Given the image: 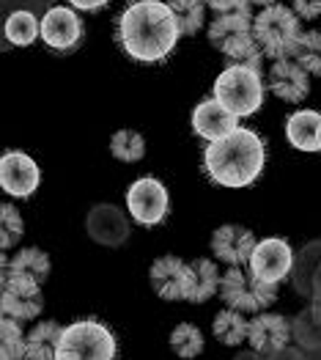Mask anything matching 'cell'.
I'll list each match as a JSON object with an SVG mask.
<instances>
[{"instance_id":"f1b7e54d","label":"cell","mask_w":321,"mask_h":360,"mask_svg":"<svg viewBox=\"0 0 321 360\" xmlns=\"http://www.w3.org/2000/svg\"><path fill=\"white\" fill-rule=\"evenodd\" d=\"M294 60L308 72V75H316L321 77V30H305L299 44H296V53Z\"/></svg>"},{"instance_id":"44dd1931","label":"cell","mask_w":321,"mask_h":360,"mask_svg":"<svg viewBox=\"0 0 321 360\" xmlns=\"http://www.w3.org/2000/svg\"><path fill=\"white\" fill-rule=\"evenodd\" d=\"M63 328L58 322H39L25 338V360H55L58 358Z\"/></svg>"},{"instance_id":"e0dca14e","label":"cell","mask_w":321,"mask_h":360,"mask_svg":"<svg viewBox=\"0 0 321 360\" xmlns=\"http://www.w3.org/2000/svg\"><path fill=\"white\" fill-rule=\"evenodd\" d=\"M236 127H239V119L234 113L220 102V99H204L201 105H195L192 110V132L198 138H204L206 143H214V141H223L225 135H231Z\"/></svg>"},{"instance_id":"30bf717a","label":"cell","mask_w":321,"mask_h":360,"mask_svg":"<svg viewBox=\"0 0 321 360\" xmlns=\"http://www.w3.org/2000/svg\"><path fill=\"white\" fill-rule=\"evenodd\" d=\"M294 267V250L291 245L280 237H269L256 245L247 270L253 272V278H258L261 283H272L277 286L280 281L289 278Z\"/></svg>"},{"instance_id":"4dcf8cb0","label":"cell","mask_w":321,"mask_h":360,"mask_svg":"<svg viewBox=\"0 0 321 360\" xmlns=\"http://www.w3.org/2000/svg\"><path fill=\"white\" fill-rule=\"evenodd\" d=\"M22 234H25V223H22L20 212L11 204H3L0 207V245H3V250H11L22 240Z\"/></svg>"},{"instance_id":"2e32d148","label":"cell","mask_w":321,"mask_h":360,"mask_svg":"<svg viewBox=\"0 0 321 360\" xmlns=\"http://www.w3.org/2000/svg\"><path fill=\"white\" fill-rule=\"evenodd\" d=\"M151 286L162 300H187V283H190V262L178 259V256H159L151 270Z\"/></svg>"},{"instance_id":"1f68e13d","label":"cell","mask_w":321,"mask_h":360,"mask_svg":"<svg viewBox=\"0 0 321 360\" xmlns=\"http://www.w3.org/2000/svg\"><path fill=\"white\" fill-rule=\"evenodd\" d=\"M291 11L299 17V22H313L321 17V0H291Z\"/></svg>"},{"instance_id":"7a4b0ae2","label":"cell","mask_w":321,"mask_h":360,"mask_svg":"<svg viewBox=\"0 0 321 360\" xmlns=\"http://www.w3.org/2000/svg\"><path fill=\"white\" fill-rule=\"evenodd\" d=\"M263 165H266L263 138L247 127H236L231 135L209 143L204 151L206 176L214 184L231 190L250 187L261 176Z\"/></svg>"},{"instance_id":"7c38bea8","label":"cell","mask_w":321,"mask_h":360,"mask_svg":"<svg viewBox=\"0 0 321 360\" xmlns=\"http://www.w3.org/2000/svg\"><path fill=\"white\" fill-rule=\"evenodd\" d=\"M83 39V22L72 6H53L41 17V41L55 53H72Z\"/></svg>"},{"instance_id":"ffe728a7","label":"cell","mask_w":321,"mask_h":360,"mask_svg":"<svg viewBox=\"0 0 321 360\" xmlns=\"http://www.w3.org/2000/svg\"><path fill=\"white\" fill-rule=\"evenodd\" d=\"M223 272L211 259H195L190 262V283H187V302H206L220 292Z\"/></svg>"},{"instance_id":"83f0119b","label":"cell","mask_w":321,"mask_h":360,"mask_svg":"<svg viewBox=\"0 0 321 360\" xmlns=\"http://www.w3.org/2000/svg\"><path fill=\"white\" fill-rule=\"evenodd\" d=\"M25 333L17 319L3 316L0 322V360H25Z\"/></svg>"},{"instance_id":"ac0fdd59","label":"cell","mask_w":321,"mask_h":360,"mask_svg":"<svg viewBox=\"0 0 321 360\" xmlns=\"http://www.w3.org/2000/svg\"><path fill=\"white\" fill-rule=\"evenodd\" d=\"M269 91L277 99L296 105L310 94V77L294 58L272 60V66H269Z\"/></svg>"},{"instance_id":"52a82bcc","label":"cell","mask_w":321,"mask_h":360,"mask_svg":"<svg viewBox=\"0 0 321 360\" xmlns=\"http://www.w3.org/2000/svg\"><path fill=\"white\" fill-rule=\"evenodd\" d=\"M220 300L242 314H261L277 300V286L261 283L247 267H228L220 278Z\"/></svg>"},{"instance_id":"cb8c5ba5","label":"cell","mask_w":321,"mask_h":360,"mask_svg":"<svg viewBox=\"0 0 321 360\" xmlns=\"http://www.w3.org/2000/svg\"><path fill=\"white\" fill-rule=\"evenodd\" d=\"M3 33H6V41H8V44L30 47V44L41 36V22L36 20V14L20 8V11H11V14H8Z\"/></svg>"},{"instance_id":"f546056e","label":"cell","mask_w":321,"mask_h":360,"mask_svg":"<svg viewBox=\"0 0 321 360\" xmlns=\"http://www.w3.org/2000/svg\"><path fill=\"white\" fill-rule=\"evenodd\" d=\"M294 335L302 347H321V308H308L296 316V322L291 325Z\"/></svg>"},{"instance_id":"277c9868","label":"cell","mask_w":321,"mask_h":360,"mask_svg":"<svg viewBox=\"0 0 321 360\" xmlns=\"http://www.w3.org/2000/svg\"><path fill=\"white\" fill-rule=\"evenodd\" d=\"M253 33H256V44L269 60H286L294 58L296 44L302 39V25L299 17L291 8L275 3L269 8H261L253 20Z\"/></svg>"},{"instance_id":"8992f818","label":"cell","mask_w":321,"mask_h":360,"mask_svg":"<svg viewBox=\"0 0 321 360\" xmlns=\"http://www.w3.org/2000/svg\"><path fill=\"white\" fill-rule=\"evenodd\" d=\"M55 360H118V341L99 319H77L63 328Z\"/></svg>"},{"instance_id":"ba28073f","label":"cell","mask_w":321,"mask_h":360,"mask_svg":"<svg viewBox=\"0 0 321 360\" xmlns=\"http://www.w3.org/2000/svg\"><path fill=\"white\" fill-rule=\"evenodd\" d=\"M0 308L3 316L25 322V319H36L44 308V297H41V286L30 278H22L17 272L3 267V283H0Z\"/></svg>"},{"instance_id":"603a6c76","label":"cell","mask_w":321,"mask_h":360,"mask_svg":"<svg viewBox=\"0 0 321 360\" xmlns=\"http://www.w3.org/2000/svg\"><path fill=\"white\" fill-rule=\"evenodd\" d=\"M211 330L217 335V341H223L225 347H239L247 341V333H250V319H244L242 311L234 308H223L214 322H211Z\"/></svg>"},{"instance_id":"7402d4cb","label":"cell","mask_w":321,"mask_h":360,"mask_svg":"<svg viewBox=\"0 0 321 360\" xmlns=\"http://www.w3.org/2000/svg\"><path fill=\"white\" fill-rule=\"evenodd\" d=\"M3 267H6V270H11V272H17V275H22V278L36 281L39 286L50 278V270H53L50 256H47L41 248H22V250H20V253H14V259H11V262H6Z\"/></svg>"},{"instance_id":"5b68a950","label":"cell","mask_w":321,"mask_h":360,"mask_svg":"<svg viewBox=\"0 0 321 360\" xmlns=\"http://www.w3.org/2000/svg\"><path fill=\"white\" fill-rule=\"evenodd\" d=\"M263 96H266V86H263L261 72L244 63H231L214 80V99H220L236 119H247L258 113Z\"/></svg>"},{"instance_id":"836d02e7","label":"cell","mask_w":321,"mask_h":360,"mask_svg":"<svg viewBox=\"0 0 321 360\" xmlns=\"http://www.w3.org/2000/svg\"><path fill=\"white\" fill-rule=\"evenodd\" d=\"M69 3H72V8H80V11H99L110 0H69Z\"/></svg>"},{"instance_id":"4316f807","label":"cell","mask_w":321,"mask_h":360,"mask_svg":"<svg viewBox=\"0 0 321 360\" xmlns=\"http://www.w3.org/2000/svg\"><path fill=\"white\" fill-rule=\"evenodd\" d=\"M110 151L113 157L121 162H138L146 154V138L138 129H118L116 135L110 138Z\"/></svg>"},{"instance_id":"3957f363","label":"cell","mask_w":321,"mask_h":360,"mask_svg":"<svg viewBox=\"0 0 321 360\" xmlns=\"http://www.w3.org/2000/svg\"><path fill=\"white\" fill-rule=\"evenodd\" d=\"M253 11L250 8H239V11H225L217 14L209 22V44L214 50H220L231 63H244L261 72L263 53L256 44V33H253Z\"/></svg>"},{"instance_id":"6da1fadb","label":"cell","mask_w":321,"mask_h":360,"mask_svg":"<svg viewBox=\"0 0 321 360\" xmlns=\"http://www.w3.org/2000/svg\"><path fill=\"white\" fill-rule=\"evenodd\" d=\"M116 36L121 50L140 63H162L176 50L181 28L162 0H132L118 17Z\"/></svg>"},{"instance_id":"d590c367","label":"cell","mask_w":321,"mask_h":360,"mask_svg":"<svg viewBox=\"0 0 321 360\" xmlns=\"http://www.w3.org/2000/svg\"><path fill=\"white\" fill-rule=\"evenodd\" d=\"M319 151H321V124H319Z\"/></svg>"},{"instance_id":"4fadbf2b","label":"cell","mask_w":321,"mask_h":360,"mask_svg":"<svg viewBox=\"0 0 321 360\" xmlns=\"http://www.w3.org/2000/svg\"><path fill=\"white\" fill-rule=\"evenodd\" d=\"M211 253L217 256V262L228 264V267H247L250 256L256 250V234L239 223H225L211 234Z\"/></svg>"},{"instance_id":"e575fe53","label":"cell","mask_w":321,"mask_h":360,"mask_svg":"<svg viewBox=\"0 0 321 360\" xmlns=\"http://www.w3.org/2000/svg\"><path fill=\"white\" fill-rule=\"evenodd\" d=\"M277 0H250V6H261V8H269V6H275Z\"/></svg>"},{"instance_id":"d4e9b609","label":"cell","mask_w":321,"mask_h":360,"mask_svg":"<svg viewBox=\"0 0 321 360\" xmlns=\"http://www.w3.org/2000/svg\"><path fill=\"white\" fill-rule=\"evenodd\" d=\"M171 11H173L176 22L181 28V36H195L201 33L206 22V0H168Z\"/></svg>"},{"instance_id":"484cf974","label":"cell","mask_w":321,"mask_h":360,"mask_svg":"<svg viewBox=\"0 0 321 360\" xmlns=\"http://www.w3.org/2000/svg\"><path fill=\"white\" fill-rule=\"evenodd\" d=\"M204 347H206L204 333H201V328H195V325H190V322L176 325L173 333H171V349H173L178 358H184V360L198 358V355L204 352Z\"/></svg>"},{"instance_id":"9c48e42d","label":"cell","mask_w":321,"mask_h":360,"mask_svg":"<svg viewBox=\"0 0 321 360\" xmlns=\"http://www.w3.org/2000/svg\"><path fill=\"white\" fill-rule=\"evenodd\" d=\"M126 210L140 226H159L168 217V187L154 176L132 181L126 190Z\"/></svg>"},{"instance_id":"9a60e30c","label":"cell","mask_w":321,"mask_h":360,"mask_svg":"<svg viewBox=\"0 0 321 360\" xmlns=\"http://www.w3.org/2000/svg\"><path fill=\"white\" fill-rule=\"evenodd\" d=\"M86 231L93 242L118 248L129 240V217H126V212L113 207V204H96L88 212Z\"/></svg>"},{"instance_id":"5bb4252c","label":"cell","mask_w":321,"mask_h":360,"mask_svg":"<svg viewBox=\"0 0 321 360\" xmlns=\"http://www.w3.org/2000/svg\"><path fill=\"white\" fill-rule=\"evenodd\" d=\"M294 335V328L289 319L277 316V314H256L250 319V333H247V344L253 347V352L258 355H275L280 349L289 347Z\"/></svg>"},{"instance_id":"d6a6232c","label":"cell","mask_w":321,"mask_h":360,"mask_svg":"<svg viewBox=\"0 0 321 360\" xmlns=\"http://www.w3.org/2000/svg\"><path fill=\"white\" fill-rule=\"evenodd\" d=\"M209 8H214L217 14L225 11H239V8H250V0H206Z\"/></svg>"},{"instance_id":"d6986e66","label":"cell","mask_w":321,"mask_h":360,"mask_svg":"<svg viewBox=\"0 0 321 360\" xmlns=\"http://www.w3.org/2000/svg\"><path fill=\"white\" fill-rule=\"evenodd\" d=\"M319 110H296L286 119V138L294 149L299 151H319Z\"/></svg>"},{"instance_id":"8fae6325","label":"cell","mask_w":321,"mask_h":360,"mask_svg":"<svg viewBox=\"0 0 321 360\" xmlns=\"http://www.w3.org/2000/svg\"><path fill=\"white\" fill-rule=\"evenodd\" d=\"M41 184V168L25 151H6L0 157V187L14 198H28Z\"/></svg>"}]
</instances>
